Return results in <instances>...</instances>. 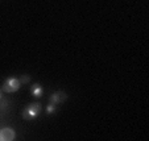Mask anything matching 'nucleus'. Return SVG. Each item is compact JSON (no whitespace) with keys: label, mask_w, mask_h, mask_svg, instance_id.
<instances>
[{"label":"nucleus","mask_w":149,"mask_h":141,"mask_svg":"<svg viewBox=\"0 0 149 141\" xmlns=\"http://www.w3.org/2000/svg\"><path fill=\"white\" fill-rule=\"evenodd\" d=\"M29 81H31V78H29L28 75H23L21 78H20V82L23 83V85H24V83H28Z\"/></svg>","instance_id":"obj_7"},{"label":"nucleus","mask_w":149,"mask_h":141,"mask_svg":"<svg viewBox=\"0 0 149 141\" xmlns=\"http://www.w3.org/2000/svg\"><path fill=\"white\" fill-rule=\"evenodd\" d=\"M21 86V82H20L19 78H15V76H11V78L6 79V82L3 83V91L7 94H11V92H16L17 90L20 88Z\"/></svg>","instance_id":"obj_2"},{"label":"nucleus","mask_w":149,"mask_h":141,"mask_svg":"<svg viewBox=\"0 0 149 141\" xmlns=\"http://www.w3.org/2000/svg\"><path fill=\"white\" fill-rule=\"evenodd\" d=\"M0 100H1V91H0Z\"/></svg>","instance_id":"obj_8"},{"label":"nucleus","mask_w":149,"mask_h":141,"mask_svg":"<svg viewBox=\"0 0 149 141\" xmlns=\"http://www.w3.org/2000/svg\"><path fill=\"white\" fill-rule=\"evenodd\" d=\"M16 138V132L12 128H3L0 129V141H12Z\"/></svg>","instance_id":"obj_3"},{"label":"nucleus","mask_w":149,"mask_h":141,"mask_svg":"<svg viewBox=\"0 0 149 141\" xmlns=\"http://www.w3.org/2000/svg\"><path fill=\"white\" fill-rule=\"evenodd\" d=\"M41 111H42L41 103H38V102L31 103V104H28L25 108H24L23 119H25V120H33V119H36L37 116L41 113Z\"/></svg>","instance_id":"obj_1"},{"label":"nucleus","mask_w":149,"mask_h":141,"mask_svg":"<svg viewBox=\"0 0 149 141\" xmlns=\"http://www.w3.org/2000/svg\"><path fill=\"white\" fill-rule=\"evenodd\" d=\"M42 92H44V90H42L41 85H38V83H34V85L31 86V94L34 96V98H41Z\"/></svg>","instance_id":"obj_5"},{"label":"nucleus","mask_w":149,"mask_h":141,"mask_svg":"<svg viewBox=\"0 0 149 141\" xmlns=\"http://www.w3.org/2000/svg\"><path fill=\"white\" fill-rule=\"evenodd\" d=\"M56 111H57L56 104H53V103H49V104L46 106V113H48V115H52V113H54Z\"/></svg>","instance_id":"obj_6"},{"label":"nucleus","mask_w":149,"mask_h":141,"mask_svg":"<svg viewBox=\"0 0 149 141\" xmlns=\"http://www.w3.org/2000/svg\"><path fill=\"white\" fill-rule=\"evenodd\" d=\"M68 99V95H66L63 91H57V92L52 94L50 98H49V103H53V104H61Z\"/></svg>","instance_id":"obj_4"}]
</instances>
